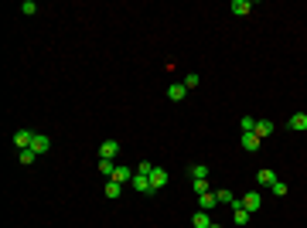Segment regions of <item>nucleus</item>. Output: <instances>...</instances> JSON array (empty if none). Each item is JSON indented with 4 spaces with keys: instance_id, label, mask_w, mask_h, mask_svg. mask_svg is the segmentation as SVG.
<instances>
[{
    "instance_id": "9d476101",
    "label": "nucleus",
    "mask_w": 307,
    "mask_h": 228,
    "mask_svg": "<svg viewBox=\"0 0 307 228\" xmlns=\"http://www.w3.org/2000/svg\"><path fill=\"white\" fill-rule=\"evenodd\" d=\"M219 201H215V191H205V194H198V208L202 211H212Z\"/></svg>"
},
{
    "instance_id": "a878e982",
    "label": "nucleus",
    "mask_w": 307,
    "mask_h": 228,
    "mask_svg": "<svg viewBox=\"0 0 307 228\" xmlns=\"http://www.w3.org/2000/svg\"><path fill=\"white\" fill-rule=\"evenodd\" d=\"M195 85H198V75H188V78H184V89H188V92H191Z\"/></svg>"
},
{
    "instance_id": "393cba45",
    "label": "nucleus",
    "mask_w": 307,
    "mask_h": 228,
    "mask_svg": "<svg viewBox=\"0 0 307 228\" xmlns=\"http://www.w3.org/2000/svg\"><path fill=\"white\" fill-rule=\"evenodd\" d=\"M34 157H38V153H34V150H21V163L27 167V163H34Z\"/></svg>"
},
{
    "instance_id": "bb28decb",
    "label": "nucleus",
    "mask_w": 307,
    "mask_h": 228,
    "mask_svg": "<svg viewBox=\"0 0 307 228\" xmlns=\"http://www.w3.org/2000/svg\"><path fill=\"white\" fill-rule=\"evenodd\" d=\"M208 228H222V225H215V222H212V225H208Z\"/></svg>"
},
{
    "instance_id": "dca6fc26",
    "label": "nucleus",
    "mask_w": 307,
    "mask_h": 228,
    "mask_svg": "<svg viewBox=\"0 0 307 228\" xmlns=\"http://www.w3.org/2000/svg\"><path fill=\"white\" fill-rule=\"evenodd\" d=\"M191 225H195V228H208V225H212L208 211H202V208H198V211H195V218H191Z\"/></svg>"
},
{
    "instance_id": "1a4fd4ad",
    "label": "nucleus",
    "mask_w": 307,
    "mask_h": 228,
    "mask_svg": "<svg viewBox=\"0 0 307 228\" xmlns=\"http://www.w3.org/2000/svg\"><path fill=\"white\" fill-rule=\"evenodd\" d=\"M133 174H137V170H130V167H123V163H120V167L113 170V177H109V181H120V184H127V181H133Z\"/></svg>"
},
{
    "instance_id": "2eb2a0df",
    "label": "nucleus",
    "mask_w": 307,
    "mask_h": 228,
    "mask_svg": "<svg viewBox=\"0 0 307 228\" xmlns=\"http://www.w3.org/2000/svg\"><path fill=\"white\" fill-rule=\"evenodd\" d=\"M253 133H256V137H259V140H266V137H270V133H273V123H270V119H259V123H256V130H253Z\"/></svg>"
},
{
    "instance_id": "0eeeda50",
    "label": "nucleus",
    "mask_w": 307,
    "mask_h": 228,
    "mask_svg": "<svg viewBox=\"0 0 307 228\" xmlns=\"http://www.w3.org/2000/svg\"><path fill=\"white\" fill-rule=\"evenodd\" d=\"M116 150H120V143H116V140H102V143H99V157H102V160H113V157H116Z\"/></svg>"
},
{
    "instance_id": "f03ea898",
    "label": "nucleus",
    "mask_w": 307,
    "mask_h": 228,
    "mask_svg": "<svg viewBox=\"0 0 307 228\" xmlns=\"http://www.w3.org/2000/svg\"><path fill=\"white\" fill-rule=\"evenodd\" d=\"M31 143H34V133H31V130H17V133H14V147L31 150Z\"/></svg>"
},
{
    "instance_id": "7ed1b4c3",
    "label": "nucleus",
    "mask_w": 307,
    "mask_h": 228,
    "mask_svg": "<svg viewBox=\"0 0 307 228\" xmlns=\"http://www.w3.org/2000/svg\"><path fill=\"white\" fill-rule=\"evenodd\" d=\"M130 184H133V191H140V194H151V174H140V170H137Z\"/></svg>"
},
{
    "instance_id": "b1692460",
    "label": "nucleus",
    "mask_w": 307,
    "mask_h": 228,
    "mask_svg": "<svg viewBox=\"0 0 307 228\" xmlns=\"http://www.w3.org/2000/svg\"><path fill=\"white\" fill-rule=\"evenodd\" d=\"M270 191H273V194H277V198H287V191H290V187H287V184H283V181H277V184H273V187H270Z\"/></svg>"
},
{
    "instance_id": "4468645a",
    "label": "nucleus",
    "mask_w": 307,
    "mask_h": 228,
    "mask_svg": "<svg viewBox=\"0 0 307 228\" xmlns=\"http://www.w3.org/2000/svg\"><path fill=\"white\" fill-rule=\"evenodd\" d=\"M249 10H253V3H249V0H232V14H235V17H246Z\"/></svg>"
},
{
    "instance_id": "a211bd4d",
    "label": "nucleus",
    "mask_w": 307,
    "mask_h": 228,
    "mask_svg": "<svg viewBox=\"0 0 307 228\" xmlns=\"http://www.w3.org/2000/svg\"><path fill=\"white\" fill-rule=\"evenodd\" d=\"M120 194H123V184H120V181H109V184H106V198H113V201H116Z\"/></svg>"
},
{
    "instance_id": "ddd939ff",
    "label": "nucleus",
    "mask_w": 307,
    "mask_h": 228,
    "mask_svg": "<svg viewBox=\"0 0 307 228\" xmlns=\"http://www.w3.org/2000/svg\"><path fill=\"white\" fill-rule=\"evenodd\" d=\"M256 181H259V184H263V187H273V184H277V174H273V170H270V167H263V170H259V174H256Z\"/></svg>"
},
{
    "instance_id": "f257e3e1",
    "label": "nucleus",
    "mask_w": 307,
    "mask_h": 228,
    "mask_svg": "<svg viewBox=\"0 0 307 228\" xmlns=\"http://www.w3.org/2000/svg\"><path fill=\"white\" fill-rule=\"evenodd\" d=\"M259 205H263V194H256V191H249V194H242V198H239V208H246L249 215H256V211H259Z\"/></svg>"
},
{
    "instance_id": "f8f14e48",
    "label": "nucleus",
    "mask_w": 307,
    "mask_h": 228,
    "mask_svg": "<svg viewBox=\"0 0 307 228\" xmlns=\"http://www.w3.org/2000/svg\"><path fill=\"white\" fill-rule=\"evenodd\" d=\"M184 95H188V89H184V82H178V85H171V89H167V99H171V102H181Z\"/></svg>"
},
{
    "instance_id": "5701e85b",
    "label": "nucleus",
    "mask_w": 307,
    "mask_h": 228,
    "mask_svg": "<svg viewBox=\"0 0 307 228\" xmlns=\"http://www.w3.org/2000/svg\"><path fill=\"white\" fill-rule=\"evenodd\" d=\"M21 14H27V17L38 14V3H34V0H24V3H21Z\"/></svg>"
},
{
    "instance_id": "423d86ee",
    "label": "nucleus",
    "mask_w": 307,
    "mask_h": 228,
    "mask_svg": "<svg viewBox=\"0 0 307 228\" xmlns=\"http://www.w3.org/2000/svg\"><path fill=\"white\" fill-rule=\"evenodd\" d=\"M31 150L41 157V153H48V150H51V140H48L45 133H34V143H31Z\"/></svg>"
},
{
    "instance_id": "4be33fe9",
    "label": "nucleus",
    "mask_w": 307,
    "mask_h": 228,
    "mask_svg": "<svg viewBox=\"0 0 307 228\" xmlns=\"http://www.w3.org/2000/svg\"><path fill=\"white\" fill-rule=\"evenodd\" d=\"M191 187H195V194H205V191H212V187H208V177H202V181H191Z\"/></svg>"
},
{
    "instance_id": "9b49d317",
    "label": "nucleus",
    "mask_w": 307,
    "mask_h": 228,
    "mask_svg": "<svg viewBox=\"0 0 307 228\" xmlns=\"http://www.w3.org/2000/svg\"><path fill=\"white\" fill-rule=\"evenodd\" d=\"M287 123H290V130H297V133H304V130H307V113H294V116H290Z\"/></svg>"
},
{
    "instance_id": "412c9836",
    "label": "nucleus",
    "mask_w": 307,
    "mask_h": 228,
    "mask_svg": "<svg viewBox=\"0 0 307 228\" xmlns=\"http://www.w3.org/2000/svg\"><path fill=\"white\" fill-rule=\"evenodd\" d=\"M113 170H116V163H113V160H102V157H99V174L113 177Z\"/></svg>"
},
{
    "instance_id": "6e6552de",
    "label": "nucleus",
    "mask_w": 307,
    "mask_h": 228,
    "mask_svg": "<svg viewBox=\"0 0 307 228\" xmlns=\"http://www.w3.org/2000/svg\"><path fill=\"white\" fill-rule=\"evenodd\" d=\"M167 184V170L164 167H154V174H151V191H160Z\"/></svg>"
},
{
    "instance_id": "20e7f679",
    "label": "nucleus",
    "mask_w": 307,
    "mask_h": 228,
    "mask_svg": "<svg viewBox=\"0 0 307 228\" xmlns=\"http://www.w3.org/2000/svg\"><path fill=\"white\" fill-rule=\"evenodd\" d=\"M259 143H263V140H259L256 133H242V137H239V147H242V150H249V153L259 150Z\"/></svg>"
},
{
    "instance_id": "f3484780",
    "label": "nucleus",
    "mask_w": 307,
    "mask_h": 228,
    "mask_svg": "<svg viewBox=\"0 0 307 228\" xmlns=\"http://www.w3.org/2000/svg\"><path fill=\"white\" fill-rule=\"evenodd\" d=\"M188 174H191V181H202V177H208V167L205 163H191Z\"/></svg>"
},
{
    "instance_id": "39448f33",
    "label": "nucleus",
    "mask_w": 307,
    "mask_h": 228,
    "mask_svg": "<svg viewBox=\"0 0 307 228\" xmlns=\"http://www.w3.org/2000/svg\"><path fill=\"white\" fill-rule=\"evenodd\" d=\"M215 201H219V205H226V208H235V205H239V198L232 194L229 187H219V191H215Z\"/></svg>"
},
{
    "instance_id": "6ab92c4d",
    "label": "nucleus",
    "mask_w": 307,
    "mask_h": 228,
    "mask_svg": "<svg viewBox=\"0 0 307 228\" xmlns=\"http://www.w3.org/2000/svg\"><path fill=\"white\" fill-rule=\"evenodd\" d=\"M232 218H235V225H246V222H249V211L235 205V208H232Z\"/></svg>"
},
{
    "instance_id": "aec40b11",
    "label": "nucleus",
    "mask_w": 307,
    "mask_h": 228,
    "mask_svg": "<svg viewBox=\"0 0 307 228\" xmlns=\"http://www.w3.org/2000/svg\"><path fill=\"white\" fill-rule=\"evenodd\" d=\"M256 123H259V119H253V116H242V119H239L242 133H253V130H256Z\"/></svg>"
}]
</instances>
